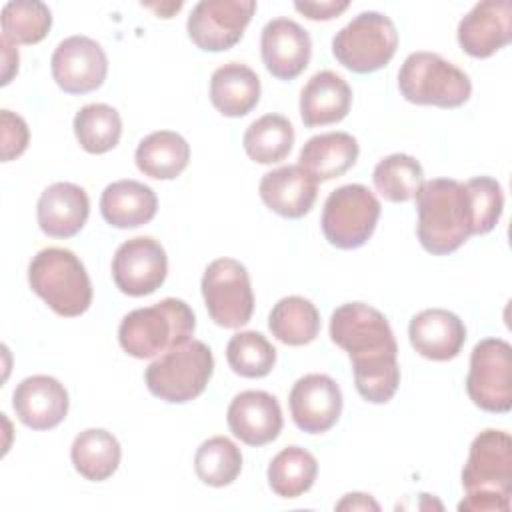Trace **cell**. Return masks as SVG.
<instances>
[{
  "instance_id": "6da1fadb",
  "label": "cell",
  "mask_w": 512,
  "mask_h": 512,
  "mask_svg": "<svg viewBox=\"0 0 512 512\" xmlns=\"http://www.w3.org/2000/svg\"><path fill=\"white\" fill-rule=\"evenodd\" d=\"M330 338L348 352L358 394L370 404H386L398 390V344L386 316L364 304L348 302L330 316Z\"/></svg>"
},
{
  "instance_id": "7a4b0ae2",
  "label": "cell",
  "mask_w": 512,
  "mask_h": 512,
  "mask_svg": "<svg viewBox=\"0 0 512 512\" xmlns=\"http://www.w3.org/2000/svg\"><path fill=\"white\" fill-rule=\"evenodd\" d=\"M414 200L418 210L416 234L426 252L452 254L474 236V208L464 182L452 178L426 180Z\"/></svg>"
},
{
  "instance_id": "3957f363",
  "label": "cell",
  "mask_w": 512,
  "mask_h": 512,
  "mask_svg": "<svg viewBox=\"0 0 512 512\" xmlns=\"http://www.w3.org/2000/svg\"><path fill=\"white\" fill-rule=\"evenodd\" d=\"M466 498L458 510L508 512L512 496V438L504 430H482L470 444L462 468Z\"/></svg>"
},
{
  "instance_id": "277c9868",
  "label": "cell",
  "mask_w": 512,
  "mask_h": 512,
  "mask_svg": "<svg viewBox=\"0 0 512 512\" xmlns=\"http://www.w3.org/2000/svg\"><path fill=\"white\" fill-rule=\"evenodd\" d=\"M194 330L192 308L180 298H164L128 312L118 326V342L128 356L144 360L186 344Z\"/></svg>"
},
{
  "instance_id": "5b68a950",
  "label": "cell",
  "mask_w": 512,
  "mask_h": 512,
  "mask_svg": "<svg viewBox=\"0 0 512 512\" xmlns=\"http://www.w3.org/2000/svg\"><path fill=\"white\" fill-rule=\"evenodd\" d=\"M28 284L58 316L74 318L92 304V284L82 260L66 248H44L28 264Z\"/></svg>"
},
{
  "instance_id": "8992f818",
  "label": "cell",
  "mask_w": 512,
  "mask_h": 512,
  "mask_svg": "<svg viewBox=\"0 0 512 512\" xmlns=\"http://www.w3.org/2000/svg\"><path fill=\"white\" fill-rule=\"evenodd\" d=\"M212 372L214 356L210 346L192 338L150 362L144 382L152 396L170 404H184L206 390Z\"/></svg>"
},
{
  "instance_id": "52a82bcc",
  "label": "cell",
  "mask_w": 512,
  "mask_h": 512,
  "mask_svg": "<svg viewBox=\"0 0 512 512\" xmlns=\"http://www.w3.org/2000/svg\"><path fill=\"white\" fill-rule=\"evenodd\" d=\"M398 88L404 100L438 108H458L472 94L468 74L434 52H412L400 66Z\"/></svg>"
},
{
  "instance_id": "ba28073f",
  "label": "cell",
  "mask_w": 512,
  "mask_h": 512,
  "mask_svg": "<svg viewBox=\"0 0 512 512\" xmlns=\"http://www.w3.org/2000/svg\"><path fill=\"white\" fill-rule=\"evenodd\" d=\"M398 48L394 22L382 12H360L332 38L334 58L356 74L384 68Z\"/></svg>"
},
{
  "instance_id": "9c48e42d",
  "label": "cell",
  "mask_w": 512,
  "mask_h": 512,
  "mask_svg": "<svg viewBox=\"0 0 512 512\" xmlns=\"http://www.w3.org/2000/svg\"><path fill=\"white\" fill-rule=\"evenodd\" d=\"M378 218V198L362 184H344L328 194L320 224L324 238L332 246L354 250L370 240Z\"/></svg>"
},
{
  "instance_id": "30bf717a",
  "label": "cell",
  "mask_w": 512,
  "mask_h": 512,
  "mask_svg": "<svg viewBox=\"0 0 512 512\" xmlns=\"http://www.w3.org/2000/svg\"><path fill=\"white\" fill-rule=\"evenodd\" d=\"M202 296L210 318L222 328H240L250 322L254 294L244 264L234 258H216L202 276Z\"/></svg>"
},
{
  "instance_id": "8fae6325",
  "label": "cell",
  "mask_w": 512,
  "mask_h": 512,
  "mask_svg": "<svg viewBox=\"0 0 512 512\" xmlns=\"http://www.w3.org/2000/svg\"><path fill=\"white\" fill-rule=\"evenodd\" d=\"M466 392L486 412L506 414L512 408V346L506 340L484 338L474 346Z\"/></svg>"
},
{
  "instance_id": "7c38bea8",
  "label": "cell",
  "mask_w": 512,
  "mask_h": 512,
  "mask_svg": "<svg viewBox=\"0 0 512 512\" xmlns=\"http://www.w3.org/2000/svg\"><path fill=\"white\" fill-rule=\"evenodd\" d=\"M254 12V0H202L192 8L186 30L200 50L224 52L240 42Z\"/></svg>"
},
{
  "instance_id": "4fadbf2b",
  "label": "cell",
  "mask_w": 512,
  "mask_h": 512,
  "mask_svg": "<svg viewBox=\"0 0 512 512\" xmlns=\"http://www.w3.org/2000/svg\"><path fill=\"white\" fill-rule=\"evenodd\" d=\"M166 274V250L150 236L130 238L114 252L112 280L122 294L148 296L164 284Z\"/></svg>"
},
{
  "instance_id": "5bb4252c",
  "label": "cell",
  "mask_w": 512,
  "mask_h": 512,
  "mask_svg": "<svg viewBox=\"0 0 512 512\" xmlns=\"http://www.w3.org/2000/svg\"><path fill=\"white\" fill-rule=\"evenodd\" d=\"M50 68L52 78L66 94H86L104 84L108 58L96 40L70 36L56 46Z\"/></svg>"
},
{
  "instance_id": "9a60e30c",
  "label": "cell",
  "mask_w": 512,
  "mask_h": 512,
  "mask_svg": "<svg viewBox=\"0 0 512 512\" xmlns=\"http://www.w3.org/2000/svg\"><path fill=\"white\" fill-rule=\"evenodd\" d=\"M288 406L294 424L308 434L330 430L342 414V392L326 374H306L290 390Z\"/></svg>"
},
{
  "instance_id": "2e32d148",
  "label": "cell",
  "mask_w": 512,
  "mask_h": 512,
  "mask_svg": "<svg viewBox=\"0 0 512 512\" xmlns=\"http://www.w3.org/2000/svg\"><path fill=\"white\" fill-rule=\"evenodd\" d=\"M260 52L266 70L278 80L300 76L312 56L310 34L290 18H274L262 28Z\"/></svg>"
},
{
  "instance_id": "e0dca14e",
  "label": "cell",
  "mask_w": 512,
  "mask_h": 512,
  "mask_svg": "<svg viewBox=\"0 0 512 512\" xmlns=\"http://www.w3.org/2000/svg\"><path fill=\"white\" fill-rule=\"evenodd\" d=\"M458 44L472 58H488L512 40V4L478 2L458 24Z\"/></svg>"
},
{
  "instance_id": "ac0fdd59",
  "label": "cell",
  "mask_w": 512,
  "mask_h": 512,
  "mask_svg": "<svg viewBox=\"0 0 512 512\" xmlns=\"http://www.w3.org/2000/svg\"><path fill=\"white\" fill-rule=\"evenodd\" d=\"M230 432L248 446H264L282 432L278 400L264 390H244L234 396L226 412Z\"/></svg>"
},
{
  "instance_id": "d6986e66",
  "label": "cell",
  "mask_w": 512,
  "mask_h": 512,
  "mask_svg": "<svg viewBox=\"0 0 512 512\" xmlns=\"http://www.w3.org/2000/svg\"><path fill=\"white\" fill-rule=\"evenodd\" d=\"M18 420L32 430L56 428L68 414V392L52 376L36 374L24 378L12 394Z\"/></svg>"
},
{
  "instance_id": "ffe728a7",
  "label": "cell",
  "mask_w": 512,
  "mask_h": 512,
  "mask_svg": "<svg viewBox=\"0 0 512 512\" xmlns=\"http://www.w3.org/2000/svg\"><path fill=\"white\" fill-rule=\"evenodd\" d=\"M90 214V200L82 186L54 182L38 198L36 216L40 230L50 238L76 236Z\"/></svg>"
},
{
  "instance_id": "44dd1931",
  "label": "cell",
  "mask_w": 512,
  "mask_h": 512,
  "mask_svg": "<svg viewBox=\"0 0 512 512\" xmlns=\"http://www.w3.org/2000/svg\"><path fill=\"white\" fill-rule=\"evenodd\" d=\"M262 202L282 218H302L316 202L318 182L298 164L280 166L262 176L258 186Z\"/></svg>"
},
{
  "instance_id": "7402d4cb",
  "label": "cell",
  "mask_w": 512,
  "mask_h": 512,
  "mask_svg": "<svg viewBox=\"0 0 512 512\" xmlns=\"http://www.w3.org/2000/svg\"><path fill=\"white\" fill-rule=\"evenodd\" d=\"M408 336L412 348L420 356L446 362L460 354L466 342V328L454 312L444 308H428L410 320Z\"/></svg>"
},
{
  "instance_id": "603a6c76",
  "label": "cell",
  "mask_w": 512,
  "mask_h": 512,
  "mask_svg": "<svg viewBox=\"0 0 512 512\" xmlns=\"http://www.w3.org/2000/svg\"><path fill=\"white\" fill-rule=\"evenodd\" d=\"M352 106L348 82L332 70L316 72L300 92V118L304 126H328L344 120Z\"/></svg>"
},
{
  "instance_id": "cb8c5ba5",
  "label": "cell",
  "mask_w": 512,
  "mask_h": 512,
  "mask_svg": "<svg viewBox=\"0 0 512 512\" xmlns=\"http://www.w3.org/2000/svg\"><path fill=\"white\" fill-rule=\"evenodd\" d=\"M158 210L156 192L138 180H118L100 196L102 218L114 228H138L148 224Z\"/></svg>"
},
{
  "instance_id": "d4e9b609",
  "label": "cell",
  "mask_w": 512,
  "mask_h": 512,
  "mask_svg": "<svg viewBox=\"0 0 512 512\" xmlns=\"http://www.w3.org/2000/svg\"><path fill=\"white\" fill-rule=\"evenodd\" d=\"M358 140L348 132H326L312 136L300 150L302 166L316 182H328L348 172L358 158Z\"/></svg>"
},
{
  "instance_id": "484cf974",
  "label": "cell",
  "mask_w": 512,
  "mask_h": 512,
  "mask_svg": "<svg viewBox=\"0 0 512 512\" xmlns=\"http://www.w3.org/2000/svg\"><path fill=\"white\" fill-rule=\"evenodd\" d=\"M260 100L258 74L240 62H228L214 70L210 78V102L228 118L246 116Z\"/></svg>"
},
{
  "instance_id": "4316f807",
  "label": "cell",
  "mask_w": 512,
  "mask_h": 512,
  "mask_svg": "<svg viewBox=\"0 0 512 512\" xmlns=\"http://www.w3.org/2000/svg\"><path fill=\"white\" fill-rule=\"evenodd\" d=\"M134 160L144 176L174 180L188 166L190 146L178 132L158 130L140 140Z\"/></svg>"
},
{
  "instance_id": "83f0119b",
  "label": "cell",
  "mask_w": 512,
  "mask_h": 512,
  "mask_svg": "<svg viewBox=\"0 0 512 512\" xmlns=\"http://www.w3.org/2000/svg\"><path fill=\"white\" fill-rule=\"evenodd\" d=\"M120 444L116 436L104 428L82 430L70 448L74 470L92 482L108 480L120 464Z\"/></svg>"
},
{
  "instance_id": "f1b7e54d",
  "label": "cell",
  "mask_w": 512,
  "mask_h": 512,
  "mask_svg": "<svg viewBox=\"0 0 512 512\" xmlns=\"http://www.w3.org/2000/svg\"><path fill=\"white\" fill-rule=\"evenodd\" d=\"M268 328L278 342L304 346L316 340L320 332V314L308 298L286 296L274 304L268 316Z\"/></svg>"
},
{
  "instance_id": "f546056e",
  "label": "cell",
  "mask_w": 512,
  "mask_h": 512,
  "mask_svg": "<svg viewBox=\"0 0 512 512\" xmlns=\"http://www.w3.org/2000/svg\"><path fill=\"white\" fill-rule=\"evenodd\" d=\"M294 144V128L282 114H264L254 120L242 138L244 152L258 164L282 162Z\"/></svg>"
},
{
  "instance_id": "4dcf8cb0",
  "label": "cell",
  "mask_w": 512,
  "mask_h": 512,
  "mask_svg": "<svg viewBox=\"0 0 512 512\" xmlns=\"http://www.w3.org/2000/svg\"><path fill=\"white\" fill-rule=\"evenodd\" d=\"M318 476L316 458L300 448H282L268 464V484L280 498H298L308 492Z\"/></svg>"
},
{
  "instance_id": "1f68e13d",
  "label": "cell",
  "mask_w": 512,
  "mask_h": 512,
  "mask_svg": "<svg viewBox=\"0 0 512 512\" xmlns=\"http://www.w3.org/2000/svg\"><path fill=\"white\" fill-rule=\"evenodd\" d=\"M74 134L88 154H106L120 142V114L116 108L102 102L86 104L74 116Z\"/></svg>"
},
{
  "instance_id": "d6a6232c",
  "label": "cell",
  "mask_w": 512,
  "mask_h": 512,
  "mask_svg": "<svg viewBox=\"0 0 512 512\" xmlns=\"http://www.w3.org/2000/svg\"><path fill=\"white\" fill-rule=\"evenodd\" d=\"M374 188L388 202H408L424 182L420 162L408 154H390L382 158L372 172Z\"/></svg>"
},
{
  "instance_id": "836d02e7",
  "label": "cell",
  "mask_w": 512,
  "mask_h": 512,
  "mask_svg": "<svg viewBox=\"0 0 512 512\" xmlns=\"http://www.w3.org/2000/svg\"><path fill=\"white\" fill-rule=\"evenodd\" d=\"M196 476L214 488L232 484L242 470V452L226 436H212L204 440L194 456Z\"/></svg>"
},
{
  "instance_id": "e575fe53",
  "label": "cell",
  "mask_w": 512,
  "mask_h": 512,
  "mask_svg": "<svg viewBox=\"0 0 512 512\" xmlns=\"http://www.w3.org/2000/svg\"><path fill=\"white\" fill-rule=\"evenodd\" d=\"M2 38L16 44H36L46 38L52 26V12L38 0H12L4 4Z\"/></svg>"
},
{
  "instance_id": "d590c367",
  "label": "cell",
  "mask_w": 512,
  "mask_h": 512,
  "mask_svg": "<svg viewBox=\"0 0 512 512\" xmlns=\"http://www.w3.org/2000/svg\"><path fill=\"white\" fill-rule=\"evenodd\" d=\"M226 360L244 378H264L276 364V348L256 330L238 332L228 340Z\"/></svg>"
},
{
  "instance_id": "8d00e7d4",
  "label": "cell",
  "mask_w": 512,
  "mask_h": 512,
  "mask_svg": "<svg viewBox=\"0 0 512 512\" xmlns=\"http://www.w3.org/2000/svg\"><path fill=\"white\" fill-rule=\"evenodd\" d=\"M474 208V234H488L502 216L504 194L498 180L490 176H476L464 182Z\"/></svg>"
},
{
  "instance_id": "74e56055",
  "label": "cell",
  "mask_w": 512,
  "mask_h": 512,
  "mask_svg": "<svg viewBox=\"0 0 512 512\" xmlns=\"http://www.w3.org/2000/svg\"><path fill=\"white\" fill-rule=\"evenodd\" d=\"M0 122H2V160L10 162L26 150L30 132L24 118H20L10 110H2Z\"/></svg>"
},
{
  "instance_id": "f35d334b",
  "label": "cell",
  "mask_w": 512,
  "mask_h": 512,
  "mask_svg": "<svg viewBox=\"0 0 512 512\" xmlns=\"http://www.w3.org/2000/svg\"><path fill=\"white\" fill-rule=\"evenodd\" d=\"M350 4L346 0H326V2H294V8L310 20H332L340 16Z\"/></svg>"
},
{
  "instance_id": "ab89813d",
  "label": "cell",
  "mask_w": 512,
  "mask_h": 512,
  "mask_svg": "<svg viewBox=\"0 0 512 512\" xmlns=\"http://www.w3.org/2000/svg\"><path fill=\"white\" fill-rule=\"evenodd\" d=\"M0 44H2V64H4L2 66V84L6 86L12 80V76L18 72V50L6 38H2Z\"/></svg>"
},
{
  "instance_id": "60d3db41",
  "label": "cell",
  "mask_w": 512,
  "mask_h": 512,
  "mask_svg": "<svg viewBox=\"0 0 512 512\" xmlns=\"http://www.w3.org/2000/svg\"><path fill=\"white\" fill-rule=\"evenodd\" d=\"M336 510H380L378 502L370 498V494H362V492H352L346 494L338 504Z\"/></svg>"
}]
</instances>
